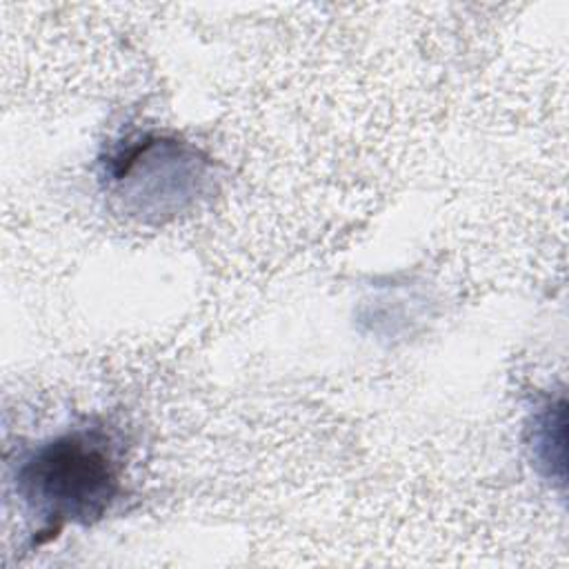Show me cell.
<instances>
[{
  "label": "cell",
  "instance_id": "cell-1",
  "mask_svg": "<svg viewBox=\"0 0 569 569\" xmlns=\"http://www.w3.org/2000/svg\"><path fill=\"white\" fill-rule=\"evenodd\" d=\"M13 487L40 531L93 522L120 491L116 445L98 427L49 438L18 462Z\"/></svg>",
  "mask_w": 569,
  "mask_h": 569
}]
</instances>
